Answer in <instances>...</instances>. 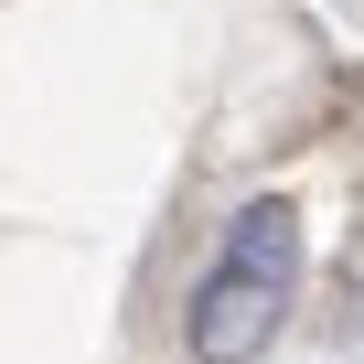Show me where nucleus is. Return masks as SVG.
Wrapping results in <instances>:
<instances>
[{
	"instance_id": "obj_1",
	"label": "nucleus",
	"mask_w": 364,
	"mask_h": 364,
	"mask_svg": "<svg viewBox=\"0 0 364 364\" xmlns=\"http://www.w3.org/2000/svg\"><path fill=\"white\" fill-rule=\"evenodd\" d=\"M289 300H300V204L289 193H247L215 268L182 300V353L193 364H257L279 332H289Z\"/></svg>"
}]
</instances>
